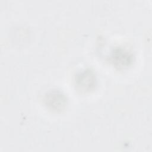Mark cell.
I'll return each instance as SVG.
<instances>
[{
    "label": "cell",
    "mask_w": 152,
    "mask_h": 152,
    "mask_svg": "<svg viewBox=\"0 0 152 152\" xmlns=\"http://www.w3.org/2000/svg\"><path fill=\"white\" fill-rule=\"evenodd\" d=\"M96 84L95 74L90 69H85L79 72L75 77L77 88L83 91H88L94 88Z\"/></svg>",
    "instance_id": "2"
},
{
    "label": "cell",
    "mask_w": 152,
    "mask_h": 152,
    "mask_svg": "<svg viewBox=\"0 0 152 152\" xmlns=\"http://www.w3.org/2000/svg\"><path fill=\"white\" fill-rule=\"evenodd\" d=\"M44 102L49 109L58 112L64 109L66 104V98L65 95L59 90H52L46 93Z\"/></svg>",
    "instance_id": "1"
},
{
    "label": "cell",
    "mask_w": 152,
    "mask_h": 152,
    "mask_svg": "<svg viewBox=\"0 0 152 152\" xmlns=\"http://www.w3.org/2000/svg\"><path fill=\"white\" fill-rule=\"evenodd\" d=\"M111 59L116 66L123 68L131 64L132 61V55L125 49L117 48L112 51Z\"/></svg>",
    "instance_id": "3"
}]
</instances>
